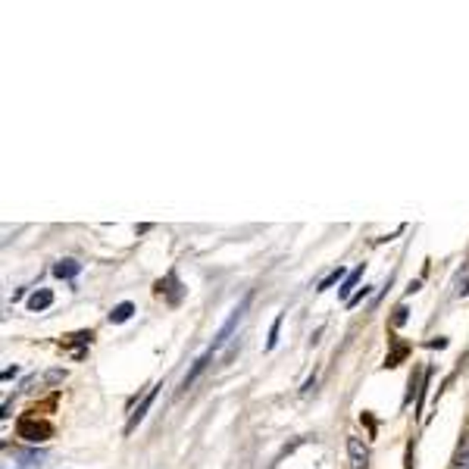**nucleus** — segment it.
<instances>
[{"label":"nucleus","instance_id":"7","mask_svg":"<svg viewBox=\"0 0 469 469\" xmlns=\"http://www.w3.org/2000/svg\"><path fill=\"white\" fill-rule=\"evenodd\" d=\"M360 279H363V266H357V270H354L351 276H347L344 288H341V298H344V300H351V291H354V285H357Z\"/></svg>","mask_w":469,"mask_h":469},{"label":"nucleus","instance_id":"10","mask_svg":"<svg viewBox=\"0 0 469 469\" xmlns=\"http://www.w3.org/2000/svg\"><path fill=\"white\" fill-rule=\"evenodd\" d=\"M279 326H281V316L276 319V323H272V332H270V341H266V347H270V351H272V347H276V338H279Z\"/></svg>","mask_w":469,"mask_h":469},{"label":"nucleus","instance_id":"11","mask_svg":"<svg viewBox=\"0 0 469 469\" xmlns=\"http://www.w3.org/2000/svg\"><path fill=\"white\" fill-rule=\"evenodd\" d=\"M63 375H66V372L53 370V372H47V382H63Z\"/></svg>","mask_w":469,"mask_h":469},{"label":"nucleus","instance_id":"8","mask_svg":"<svg viewBox=\"0 0 469 469\" xmlns=\"http://www.w3.org/2000/svg\"><path fill=\"white\" fill-rule=\"evenodd\" d=\"M206 363H210V354H204V357H200V360H197V363H194V370H191V372H188V375H185L182 388H188V385H191V382H194V379H197V375H200V372H204V366H206Z\"/></svg>","mask_w":469,"mask_h":469},{"label":"nucleus","instance_id":"12","mask_svg":"<svg viewBox=\"0 0 469 469\" xmlns=\"http://www.w3.org/2000/svg\"><path fill=\"white\" fill-rule=\"evenodd\" d=\"M366 294H370V288H363V291H360V294H357V298H351V300H347V304H351V307H354V304H360V300H363V298H366Z\"/></svg>","mask_w":469,"mask_h":469},{"label":"nucleus","instance_id":"1","mask_svg":"<svg viewBox=\"0 0 469 469\" xmlns=\"http://www.w3.org/2000/svg\"><path fill=\"white\" fill-rule=\"evenodd\" d=\"M347 457H351L354 469H366L370 466V447H366L357 435H351V438H347Z\"/></svg>","mask_w":469,"mask_h":469},{"label":"nucleus","instance_id":"4","mask_svg":"<svg viewBox=\"0 0 469 469\" xmlns=\"http://www.w3.org/2000/svg\"><path fill=\"white\" fill-rule=\"evenodd\" d=\"M19 435H22V438H29V441H44L47 428L44 426H35V422H22V426H19Z\"/></svg>","mask_w":469,"mask_h":469},{"label":"nucleus","instance_id":"6","mask_svg":"<svg viewBox=\"0 0 469 469\" xmlns=\"http://www.w3.org/2000/svg\"><path fill=\"white\" fill-rule=\"evenodd\" d=\"M153 398H157V388H150V391H147V398L141 400V407H138L135 413H132V419H129V428H135V422H141V419H144V413H147V407L153 404Z\"/></svg>","mask_w":469,"mask_h":469},{"label":"nucleus","instance_id":"5","mask_svg":"<svg viewBox=\"0 0 469 469\" xmlns=\"http://www.w3.org/2000/svg\"><path fill=\"white\" fill-rule=\"evenodd\" d=\"M132 313H135V304H129V300H122L119 307H113L110 313V323H125V319H132Z\"/></svg>","mask_w":469,"mask_h":469},{"label":"nucleus","instance_id":"3","mask_svg":"<svg viewBox=\"0 0 469 469\" xmlns=\"http://www.w3.org/2000/svg\"><path fill=\"white\" fill-rule=\"evenodd\" d=\"M53 304V291H47V288H41V291H35L29 298V310L38 313V310H47V307Z\"/></svg>","mask_w":469,"mask_h":469},{"label":"nucleus","instance_id":"2","mask_svg":"<svg viewBox=\"0 0 469 469\" xmlns=\"http://www.w3.org/2000/svg\"><path fill=\"white\" fill-rule=\"evenodd\" d=\"M78 272H82V263H76V260H59V263L53 266V276L57 279H76Z\"/></svg>","mask_w":469,"mask_h":469},{"label":"nucleus","instance_id":"9","mask_svg":"<svg viewBox=\"0 0 469 469\" xmlns=\"http://www.w3.org/2000/svg\"><path fill=\"white\" fill-rule=\"evenodd\" d=\"M341 272H344V270H341V266H338V270H335V272H332V276H326V281H323V285H319V288H316V291H328V288H332V285H335V281H338V279H341Z\"/></svg>","mask_w":469,"mask_h":469}]
</instances>
